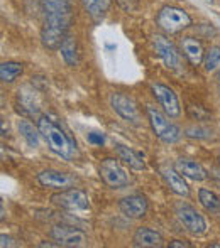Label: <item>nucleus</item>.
Returning <instances> with one entry per match:
<instances>
[{"label": "nucleus", "instance_id": "obj_1", "mask_svg": "<svg viewBox=\"0 0 220 248\" xmlns=\"http://www.w3.org/2000/svg\"><path fill=\"white\" fill-rule=\"evenodd\" d=\"M41 7L44 14L41 41L48 49H58L68 36V29L71 26V0H43Z\"/></svg>", "mask_w": 220, "mask_h": 248}, {"label": "nucleus", "instance_id": "obj_2", "mask_svg": "<svg viewBox=\"0 0 220 248\" xmlns=\"http://www.w3.org/2000/svg\"><path fill=\"white\" fill-rule=\"evenodd\" d=\"M37 128H39L41 135L46 140L48 147H50L56 155L63 157L66 160L75 159L78 147H76V142L61 125L56 120H53L48 115H43L37 120Z\"/></svg>", "mask_w": 220, "mask_h": 248}, {"label": "nucleus", "instance_id": "obj_3", "mask_svg": "<svg viewBox=\"0 0 220 248\" xmlns=\"http://www.w3.org/2000/svg\"><path fill=\"white\" fill-rule=\"evenodd\" d=\"M148 117L149 124L152 127V132L156 134V137L165 144H174L180 140L181 130L178 125H174L173 122H169L166 113H163L161 110H158L156 107H148Z\"/></svg>", "mask_w": 220, "mask_h": 248}, {"label": "nucleus", "instance_id": "obj_4", "mask_svg": "<svg viewBox=\"0 0 220 248\" xmlns=\"http://www.w3.org/2000/svg\"><path fill=\"white\" fill-rule=\"evenodd\" d=\"M99 176L102 183L110 189H120V187H125L131 183V177H129L125 167L117 159H112V157H105L100 162Z\"/></svg>", "mask_w": 220, "mask_h": 248}, {"label": "nucleus", "instance_id": "obj_5", "mask_svg": "<svg viewBox=\"0 0 220 248\" xmlns=\"http://www.w3.org/2000/svg\"><path fill=\"white\" fill-rule=\"evenodd\" d=\"M156 22L166 34H176L191 26V17L180 7H163L156 17Z\"/></svg>", "mask_w": 220, "mask_h": 248}, {"label": "nucleus", "instance_id": "obj_6", "mask_svg": "<svg viewBox=\"0 0 220 248\" xmlns=\"http://www.w3.org/2000/svg\"><path fill=\"white\" fill-rule=\"evenodd\" d=\"M51 201L56 206L68 209V211H86V209H90V199L86 196V193L82 189H75V187H69V189L59 191L58 194H53Z\"/></svg>", "mask_w": 220, "mask_h": 248}, {"label": "nucleus", "instance_id": "obj_7", "mask_svg": "<svg viewBox=\"0 0 220 248\" xmlns=\"http://www.w3.org/2000/svg\"><path fill=\"white\" fill-rule=\"evenodd\" d=\"M174 211H176V216L181 221V225H183L190 233L200 236L207 232V221H205L203 216H202L193 206L180 202V204H176Z\"/></svg>", "mask_w": 220, "mask_h": 248}, {"label": "nucleus", "instance_id": "obj_8", "mask_svg": "<svg viewBox=\"0 0 220 248\" xmlns=\"http://www.w3.org/2000/svg\"><path fill=\"white\" fill-rule=\"evenodd\" d=\"M110 107L120 118L132 125L141 124V115H139L137 105L132 98L122 95V93H112L110 95Z\"/></svg>", "mask_w": 220, "mask_h": 248}, {"label": "nucleus", "instance_id": "obj_9", "mask_svg": "<svg viewBox=\"0 0 220 248\" xmlns=\"http://www.w3.org/2000/svg\"><path fill=\"white\" fill-rule=\"evenodd\" d=\"M151 92H152V95H154V98L158 100V103L163 107V111H165L168 117L169 118L180 117V113H181L180 101H178V96L173 90L168 88L165 85L156 83V85L151 86Z\"/></svg>", "mask_w": 220, "mask_h": 248}, {"label": "nucleus", "instance_id": "obj_10", "mask_svg": "<svg viewBox=\"0 0 220 248\" xmlns=\"http://www.w3.org/2000/svg\"><path fill=\"white\" fill-rule=\"evenodd\" d=\"M75 177L68 172H61L56 169H46L43 172L37 174V183L43 187L48 189H56V191H65L75 184Z\"/></svg>", "mask_w": 220, "mask_h": 248}, {"label": "nucleus", "instance_id": "obj_11", "mask_svg": "<svg viewBox=\"0 0 220 248\" xmlns=\"http://www.w3.org/2000/svg\"><path fill=\"white\" fill-rule=\"evenodd\" d=\"M152 49H154L156 56L163 59L166 68L176 69L180 66V54H178L174 44L169 39H166L161 34L152 36Z\"/></svg>", "mask_w": 220, "mask_h": 248}, {"label": "nucleus", "instance_id": "obj_12", "mask_svg": "<svg viewBox=\"0 0 220 248\" xmlns=\"http://www.w3.org/2000/svg\"><path fill=\"white\" fill-rule=\"evenodd\" d=\"M50 235L59 243V247H83L86 242L85 233L71 226H53Z\"/></svg>", "mask_w": 220, "mask_h": 248}, {"label": "nucleus", "instance_id": "obj_13", "mask_svg": "<svg viewBox=\"0 0 220 248\" xmlns=\"http://www.w3.org/2000/svg\"><path fill=\"white\" fill-rule=\"evenodd\" d=\"M118 208H120L122 215H125L127 218L139 219L142 216H146V213H148V201L141 194H132V196L120 199Z\"/></svg>", "mask_w": 220, "mask_h": 248}, {"label": "nucleus", "instance_id": "obj_14", "mask_svg": "<svg viewBox=\"0 0 220 248\" xmlns=\"http://www.w3.org/2000/svg\"><path fill=\"white\" fill-rule=\"evenodd\" d=\"M17 105H19V110H22V113L29 115V117L37 115L39 113V108H41L37 92L31 88V86L20 88L19 93H17Z\"/></svg>", "mask_w": 220, "mask_h": 248}, {"label": "nucleus", "instance_id": "obj_15", "mask_svg": "<svg viewBox=\"0 0 220 248\" xmlns=\"http://www.w3.org/2000/svg\"><path fill=\"white\" fill-rule=\"evenodd\" d=\"M174 169L180 174H183V177H188L191 181H205L207 179V170L200 162L191 159H178L174 162Z\"/></svg>", "mask_w": 220, "mask_h": 248}, {"label": "nucleus", "instance_id": "obj_16", "mask_svg": "<svg viewBox=\"0 0 220 248\" xmlns=\"http://www.w3.org/2000/svg\"><path fill=\"white\" fill-rule=\"evenodd\" d=\"M180 47H181V51H183V54L186 56V59L193 66H198L203 62L205 49L200 41H197L195 37H183V39L180 41Z\"/></svg>", "mask_w": 220, "mask_h": 248}, {"label": "nucleus", "instance_id": "obj_17", "mask_svg": "<svg viewBox=\"0 0 220 248\" xmlns=\"http://www.w3.org/2000/svg\"><path fill=\"white\" fill-rule=\"evenodd\" d=\"M163 242H165V240H163V236L159 235L158 232H154V230H151V228H146V226L139 228L134 235V245L135 247L159 248V247H163Z\"/></svg>", "mask_w": 220, "mask_h": 248}, {"label": "nucleus", "instance_id": "obj_18", "mask_svg": "<svg viewBox=\"0 0 220 248\" xmlns=\"http://www.w3.org/2000/svg\"><path fill=\"white\" fill-rule=\"evenodd\" d=\"M163 177H165L168 187H169L171 191H173L174 194H178V196H190V187H188V184L185 183V179L181 177V174L178 172L176 169H165L163 170Z\"/></svg>", "mask_w": 220, "mask_h": 248}, {"label": "nucleus", "instance_id": "obj_19", "mask_svg": "<svg viewBox=\"0 0 220 248\" xmlns=\"http://www.w3.org/2000/svg\"><path fill=\"white\" fill-rule=\"evenodd\" d=\"M115 152H117L118 159L122 160V162H125L129 167H132V169L135 170H142L146 167L144 164V159H142L141 154H137L134 149L127 147V145H122V144H115Z\"/></svg>", "mask_w": 220, "mask_h": 248}, {"label": "nucleus", "instance_id": "obj_20", "mask_svg": "<svg viewBox=\"0 0 220 248\" xmlns=\"http://www.w3.org/2000/svg\"><path fill=\"white\" fill-rule=\"evenodd\" d=\"M19 132H20V135H22V139L27 142V145L29 147H39V135H41V132H39V128H36L34 127V124L33 122H29V120H20L19 122Z\"/></svg>", "mask_w": 220, "mask_h": 248}, {"label": "nucleus", "instance_id": "obj_21", "mask_svg": "<svg viewBox=\"0 0 220 248\" xmlns=\"http://www.w3.org/2000/svg\"><path fill=\"white\" fill-rule=\"evenodd\" d=\"M83 9L93 20H100L110 7V0H82Z\"/></svg>", "mask_w": 220, "mask_h": 248}, {"label": "nucleus", "instance_id": "obj_22", "mask_svg": "<svg viewBox=\"0 0 220 248\" xmlns=\"http://www.w3.org/2000/svg\"><path fill=\"white\" fill-rule=\"evenodd\" d=\"M24 71V66L20 62L7 61L0 64V79L3 83H14Z\"/></svg>", "mask_w": 220, "mask_h": 248}, {"label": "nucleus", "instance_id": "obj_23", "mask_svg": "<svg viewBox=\"0 0 220 248\" xmlns=\"http://www.w3.org/2000/svg\"><path fill=\"white\" fill-rule=\"evenodd\" d=\"M61 56L68 66H75L78 62V49H76V39L71 36H66L61 44Z\"/></svg>", "mask_w": 220, "mask_h": 248}, {"label": "nucleus", "instance_id": "obj_24", "mask_svg": "<svg viewBox=\"0 0 220 248\" xmlns=\"http://www.w3.org/2000/svg\"><path fill=\"white\" fill-rule=\"evenodd\" d=\"M198 199H200L202 206L210 213H219L220 211V198L214 191L208 189H200L198 191Z\"/></svg>", "mask_w": 220, "mask_h": 248}, {"label": "nucleus", "instance_id": "obj_25", "mask_svg": "<svg viewBox=\"0 0 220 248\" xmlns=\"http://www.w3.org/2000/svg\"><path fill=\"white\" fill-rule=\"evenodd\" d=\"M203 64L207 71H214L220 66V46H212L208 51H205Z\"/></svg>", "mask_w": 220, "mask_h": 248}, {"label": "nucleus", "instance_id": "obj_26", "mask_svg": "<svg viewBox=\"0 0 220 248\" xmlns=\"http://www.w3.org/2000/svg\"><path fill=\"white\" fill-rule=\"evenodd\" d=\"M191 243L186 242V240H173L169 242V248H190Z\"/></svg>", "mask_w": 220, "mask_h": 248}, {"label": "nucleus", "instance_id": "obj_27", "mask_svg": "<svg viewBox=\"0 0 220 248\" xmlns=\"http://www.w3.org/2000/svg\"><path fill=\"white\" fill-rule=\"evenodd\" d=\"M88 140L92 142V144L103 145V142H105V139H103V135H99V134H90V135H88Z\"/></svg>", "mask_w": 220, "mask_h": 248}, {"label": "nucleus", "instance_id": "obj_28", "mask_svg": "<svg viewBox=\"0 0 220 248\" xmlns=\"http://www.w3.org/2000/svg\"><path fill=\"white\" fill-rule=\"evenodd\" d=\"M0 240H2V243H0V247H2V248H5V247H12V245H14L12 240H10L9 236H5V235L0 236Z\"/></svg>", "mask_w": 220, "mask_h": 248}, {"label": "nucleus", "instance_id": "obj_29", "mask_svg": "<svg viewBox=\"0 0 220 248\" xmlns=\"http://www.w3.org/2000/svg\"><path fill=\"white\" fill-rule=\"evenodd\" d=\"M210 248H220L219 243H210Z\"/></svg>", "mask_w": 220, "mask_h": 248}, {"label": "nucleus", "instance_id": "obj_30", "mask_svg": "<svg viewBox=\"0 0 220 248\" xmlns=\"http://www.w3.org/2000/svg\"><path fill=\"white\" fill-rule=\"evenodd\" d=\"M205 2H208V3H212V2H214V0H205Z\"/></svg>", "mask_w": 220, "mask_h": 248}, {"label": "nucleus", "instance_id": "obj_31", "mask_svg": "<svg viewBox=\"0 0 220 248\" xmlns=\"http://www.w3.org/2000/svg\"><path fill=\"white\" fill-rule=\"evenodd\" d=\"M219 75H220V73H219Z\"/></svg>", "mask_w": 220, "mask_h": 248}]
</instances>
